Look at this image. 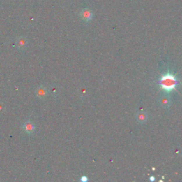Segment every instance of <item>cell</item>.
<instances>
[{
  "instance_id": "obj_4",
  "label": "cell",
  "mask_w": 182,
  "mask_h": 182,
  "mask_svg": "<svg viewBox=\"0 0 182 182\" xmlns=\"http://www.w3.org/2000/svg\"><path fill=\"white\" fill-rule=\"evenodd\" d=\"M170 100L169 98H167V97H163L161 98V100H160V103L161 105H162V107H165V108H167V107H169L170 105Z\"/></svg>"
},
{
  "instance_id": "obj_3",
  "label": "cell",
  "mask_w": 182,
  "mask_h": 182,
  "mask_svg": "<svg viewBox=\"0 0 182 182\" xmlns=\"http://www.w3.org/2000/svg\"><path fill=\"white\" fill-rule=\"evenodd\" d=\"M136 120L139 123H144L147 120V115L145 112H139L137 114Z\"/></svg>"
},
{
  "instance_id": "obj_2",
  "label": "cell",
  "mask_w": 182,
  "mask_h": 182,
  "mask_svg": "<svg viewBox=\"0 0 182 182\" xmlns=\"http://www.w3.org/2000/svg\"><path fill=\"white\" fill-rule=\"evenodd\" d=\"M80 16H81L82 19L83 20L86 21V22H88V21H91L92 18H93V12L90 9H88V8H85V9H83L80 12Z\"/></svg>"
},
{
  "instance_id": "obj_1",
  "label": "cell",
  "mask_w": 182,
  "mask_h": 182,
  "mask_svg": "<svg viewBox=\"0 0 182 182\" xmlns=\"http://www.w3.org/2000/svg\"><path fill=\"white\" fill-rule=\"evenodd\" d=\"M176 79L172 74L167 73L162 76L160 80V85L166 91H171L176 86Z\"/></svg>"
}]
</instances>
